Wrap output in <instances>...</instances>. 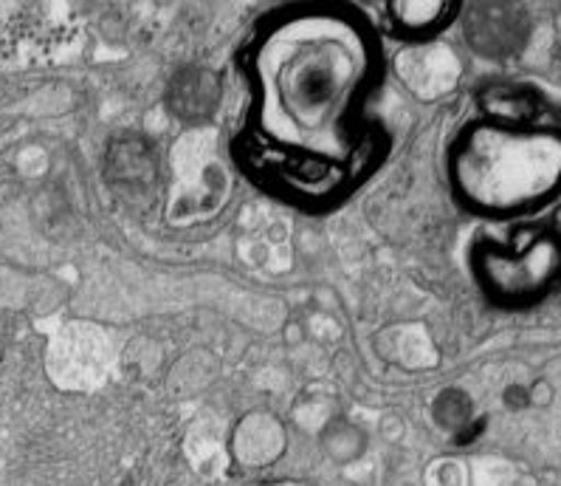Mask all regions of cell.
I'll return each mask as SVG.
<instances>
[{
  "label": "cell",
  "mask_w": 561,
  "mask_h": 486,
  "mask_svg": "<svg viewBox=\"0 0 561 486\" xmlns=\"http://www.w3.org/2000/svg\"><path fill=\"white\" fill-rule=\"evenodd\" d=\"M370 68V37L353 14L308 9L279 18L257 41L251 68L265 139L308 161H344L356 147Z\"/></svg>",
  "instance_id": "cell-1"
},
{
  "label": "cell",
  "mask_w": 561,
  "mask_h": 486,
  "mask_svg": "<svg viewBox=\"0 0 561 486\" xmlns=\"http://www.w3.org/2000/svg\"><path fill=\"white\" fill-rule=\"evenodd\" d=\"M451 179L471 207L489 213L534 207L561 184V136L482 122L457 142Z\"/></svg>",
  "instance_id": "cell-2"
},
{
  "label": "cell",
  "mask_w": 561,
  "mask_h": 486,
  "mask_svg": "<svg viewBox=\"0 0 561 486\" xmlns=\"http://www.w3.org/2000/svg\"><path fill=\"white\" fill-rule=\"evenodd\" d=\"M474 267L494 297L528 303L561 278V240L553 233H522L514 244H482Z\"/></svg>",
  "instance_id": "cell-3"
},
{
  "label": "cell",
  "mask_w": 561,
  "mask_h": 486,
  "mask_svg": "<svg viewBox=\"0 0 561 486\" xmlns=\"http://www.w3.org/2000/svg\"><path fill=\"white\" fill-rule=\"evenodd\" d=\"M530 32L528 12L516 3H477L469 9L466 34L471 46L491 57H505L522 48Z\"/></svg>",
  "instance_id": "cell-4"
},
{
  "label": "cell",
  "mask_w": 561,
  "mask_h": 486,
  "mask_svg": "<svg viewBox=\"0 0 561 486\" xmlns=\"http://www.w3.org/2000/svg\"><path fill=\"white\" fill-rule=\"evenodd\" d=\"M390 21L403 37H430L457 18L460 7L446 0H396L387 7Z\"/></svg>",
  "instance_id": "cell-5"
},
{
  "label": "cell",
  "mask_w": 561,
  "mask_h": 486,
  "mask_svg": "<svg viewBox=\"0 0 561 486\" xmlns=\"http://www.w3.org/2000/svg\"><path fill=\"white\" fill-rule=\"evenodd\" d=\"M480 105L494 125L525 127L539 116V97L522 86H494L480 97Z\"/></svg>",
  "instance_id": "cell-6"
},
{
  "label": "cell",
  "mask_w": 561,
  "mask_h": 486,
  "mask_svg": "<svg viewBox=\"0 0 561 486\" xmlns=\"http://www.w3.org/2000/svg\"><path fill=\"white\" fill-rule=\"evenodd\" d=\"M218 86L206 71H190L184 77H179L175 88H172V108L179 111V116H190V120H198L211 111V105L218 102V91L211 93H198L206 88Z\"/></svg>",
  "instance_id": "cell-7"
},
{
  "label": "cell",
  "mask_w": 561,
  "mask_h": 486,
  "mask_svg": "<svg viewBox=\"0 0 561 486\" xmlns=\"http://www.w3.org/2000/svg\"><path fill=\"white\" fill-rule=\"evenodd\" d=\"M435 416L443 427H449V430H462V427L469 425V416H471L469 396L460 394V391H446L443 396H437Z\"/></svg>",
  "instance_id": "cell-8"
},
{
  "label": "cell",
  "mask_w": 561,
  "mask_h": 486,
  "mask_svg": "<svg viewBox=\"0 0 561 486\" xmlns=\"http://www.w3.org/2000/svg\"><path fill=\"white\" fill-rule=\"evenodd\" d=\"M505 402H511L514 407H525L530 402V396L522 391V387H511L508 394H505Z\"/></svg>",
  "instance_id": "cell-9"
},
{
  "label": "cell",
  "mask_w": 561,
  "mask_h": 486,
  "mask_svg": "<svg viewBox=\"0 0 561 486\" xmlns=\"http://www.w3.org/2000/svg\"><path fill=\"white\" fill-rule=\"evenodd\" d=\"M550 227H553V229H550V233H553L556 238L561 240V207L553 213V221H550Z\"/></svg>",
  "instance_id": "cell-10"
}]
</instances>
